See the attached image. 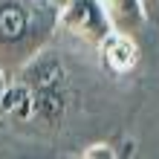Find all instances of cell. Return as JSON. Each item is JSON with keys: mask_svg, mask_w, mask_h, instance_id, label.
I'll use <instances>...</instances> for the list:
<instances>
[{"mask_svg": "<svg viewBox=\"0 0 159 159\" xmlns=\"http://www.w3.org/2000/svg\"><path fill=\"white\" fill-rule=\"evenodd\" d=\"M52 3H58V6H61V3H64V0H52Z\"/></svg>", "mask_w": 159, "mask_h": 159, "instance_id": "6", "label": "cell"}, {"mask_svg": "<svg viewBox=\"0 0 159 159\" xmlns=\"http://www.w3.org/2000/svg\"><path fill=\"white\" fill-rule=\"evenodd\" d=\"M101 49H104V61H107L116 72L133 70L136 61H139L136 43H133V38H130V35H125V32H110L107 41L101 43Z\"/></svg>", "mask_w": 159, "mask_h": 159, "instance_id": "4", "label": "cell"}, {"mask_svg": "<svg viewBox=\"0 0 159 159\" xmlns=\"http://www.w3.org/2000/svg\"><path fill=\"white\" fill-rule=\"evenodd\" d=\"M104 12L113 23V32L133 35L145 23V3L142 0H101Z\"/></svg>", "mask_w": 159, "mask_h": 159, "instance_id": "3", "label": "cell"}, {"mask_svg": "<svg viewBox=\"0 0 159 159\" xmlns=\"http://www.w3.org/2000/svg\"><path fill=\"white\" fill-rule=\"evenodd\" d=\"M6 84H9V78L3 75V70H0V116H3V93H6Z\"/></svg>", "mask_w": 159, "mask_h": 159, "instance_id": "5", "label": "cell"}, {"mask_svg": "<svg viewBox=\"0 0 159 159\" xmlns=\"http://www.w3.org/2000/svg\"><path fill=\"white\" fill-rule=\"evenodd\" d=\"M61 6L52 0H0V70L15 78L58 32Z\"/></svg>", "mask_w": 159, "mask_h": 159, "instance_id": "1", "label": "cell"}, {"mask_svg": "<svg viewBox=\"0 0 159 159\" xmlns=\"http://www.w3.org/2000/svg\"><path fill=\"white\" fill-rule=\"evenodd\" d=\"M58 29L75 35L78 41L101 46L113 32V23L101 6V0H64L58 15Z\"/></svg>", "mask_w": 159, "mask_h": 159, "instance_id": "2", "label": "cell"}]
</instances>
